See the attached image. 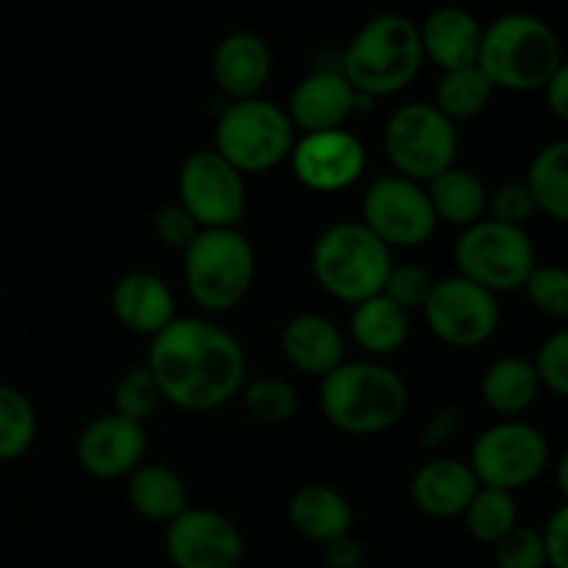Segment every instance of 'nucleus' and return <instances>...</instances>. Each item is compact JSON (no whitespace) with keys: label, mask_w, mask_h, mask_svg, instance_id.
Instances as JSON below:
<instances>
[{"label":"nucleus","mask_w":568,"mask_h":568,"mask_svg":"<svg viewBox=\"0 0 568 568\" xmlns=\"http://www.w3.org/2000/svg\"><path fill=\"white\" fill-rule=\"evenodd\" d=\"M148 366L164 403L189 414L225 408L247 383V355L242 342L203 316H175L150 338Z\"/></svg>","instance_id":"nucleus-1"},{"label":"nucleus","mask_w":568,"mask_h":568,"mask_svg":"<svg viewBox=\"0 0 568 568\" xmlns=\"http://www.w3.org/2000/svg\"><path fill=\"white\" fill-rule=\"evenodd\" d=\"M410 403L405 377L375 358L344 361L320 383V410L347 436H377L397 425Z\"/></svg>","instance_id":"nucleus-2"},{"label":"nucleus","mask_w":568,"mask_h":568,"mask_svg":"<svg viewBox=\"0 0 568 568\" xmlns=\"http://www.w3.org/2000/svg\"><path fill=\"white\" fill-rule=\"evenodd\" d=\"M425 64L419 26L410 17L377 14L355 31L342 53V67L353 89L364 98H392L405 92Z\"/></svg>","instance_id":"nucleus-3"},{"label":"nucleus","mask_w":568,"mask_h":568,"mask_svg":"<svg viewBox=\"0 0 568 568\" xmlns=\"http://www.w3.org/2000/svg\"><path fill=\"white\" fill-rule=\"evenodd\" d=\"M564 64L558 33L541 17L503 14L483 28L477 67L488 75L494 89L505 92H538Z\"/></svg>","instance_id":"nucleus-4"},{"label":"nucleus","mask_w":568,"mask_h":568,"mask_svg":"<svg viewBox=\"0 0 568 568\" xmlns=\"http://www.w3.org/2000/svg\"><path fill=\"white\" fill-rule=\"evenodd\" d=\"M392 264V250L358 220L325 227L311 250L314 281L327 297L349 308L383 292Z\"/></svg>","instance_id":"nucleus-5"},{"label":"nucleus","mask_w":568,"mask_h":568,"mask_svg":"<svg viewBox=\"0 0 568 568\" xmlns=\"http://www.w3.org/2000/svg\"><path fill=\"white\" fill-rule=\"evenodd\" d=\"M255 270V250L239 227H203L183 250V286L209 314H227L244 303Z\"/></svg>","instance_id":"nucleus-6"},{"label":"nucleus","mask_w":568,"mask_h":568,"mask_svg":"<svg viewBox=\"0 0 568 568\" xmlns=\"http://www.w3.org/2000/svg\"><path fill=\"white\" fill-rule=\"evenodd\" d=\"M294 142L297 128L288 120L286 109L264 94L233 100L216 120L214 150L242 175H258L281 166L292 155Z\"/></svg>","instance_id":"nucleus-7"},{"label":"nucleus","mask_w":568,"mask_h":568,"mask_svg":"<svg viewBox=\"0 0 568 568\" xmlns=\"http://www.w3.org/2000/svg\"><path fill=\"white\" fill-rule=\"evenodd\" d=\"M458 148V125L449 122L430 100L399 105L383 128V153L388 164L397 175L416 183H430L444 170L455 166Z\"/></svg>","instance_id":"nucleus-8"},{"label":"nucleus","mask_w":568,"mask_h":568,"mask_svg":"<svg viewBox=\"0 0 568 568\" xmlns=\"http://www.w3.org/2000/svg\"><path fill=\"white\" fill-rule=\"evenodd\" d=\"M536 264V247L525 227H510L494 220H480L466 227L455 244L458 275L497 297L525 288Z\"/></svg>","instance_id":"nucleus-9"},{"label":"nucleus","mask_w":568,"mask_h":568,"mask_svg":"<svg viewBox=\"0 0 568 568\" xmlns=\"http://www.w3.org/2000/svg\"><path fill=\"white\" fill-rule=\"evenodd\" d=\"M361 225L369 227L388 250H416L436 233L438 220L425 183L397 172H381L361 197Z\"/></svg>","instance_id":"nucleus-10"},{"label":"nucleus","mask_w":568,"mask_h":568,"mask_svg":"<svg viewBox=\"0 0 568 568\" xmlns=\"http://www.w3.org/2000/svg\"><path fill=\"white\" fill-rule=\"evenodd\" d=\"M549 464V444L538 427L505 419L475 438L469 466L477 483L503 491H519L544 475Z\"/></svg>","instance_id":"nucleus-11"},{"label":"nucleus","mask_w":568,"mask_h":568,"mask_svg":"<svg viewBox=\"0 0 568 568\" xmlns=\"http://www.w3.org/2000/svg\"><path fill=\"white\" fill-rule=\"evenodd\" d=\"M178 203L200 227H239L247 211L244 175L214 148L194 150L178 170Z\"/></svg>","instance_id":"nucleus-12"},{"label":"nucleus","mask_w":568,"mask_h":568,"mask_svg":"<svg viewBox=\"0 0 568 568\" xmlns=\"http://www.w3.org/2000/svg\"><path fill=\"white\" fill-rule=\"evenodd\" d=\"M422 314H425L427 331L455 349L483 347L491 342L503 322L497 294L460 275L436 281Z\"/></svg>","instance_id":"nucleus-13"},{"label":"nucleus","mask_w":568,"mask_h":568,"mask_svg":"<svg viewBox=\"0 0 568 568\" xmlns=\"http://www.w3.org/2000/svg\"><path fill=\"white\" fill-rule=\"evenodd\" d=\"M164 552L175 568H239L244 536L227 516L189 508L164 530Z\"/></svg>","instance_id":"nucleus-14"},{"label":"nucleus","mask_w":568,"mask_h":568,"mask_svg":"<svg viewBox=\"0 0 568 568\" xmlns=\"http://www.w3.org/2000/svg\"><path fill=\"white\" fill-rule=\"evenodd\" d=\"M288 166L300 186L316 194H336L355 186L366 170V148L347 128L303 133L294 142Z\"/></svg>","instance_id":"nucleus-15"},{"label":"nucleus","mask_w":568,"mask_h":568,"mask_svg":"<svg viewBox=\"0 0 568 568\" xmlns=\"http://www.w3.org/2000/svg\"><path fill=\"white\" fill-rule=\"evenodd\" d=\"M148 458V430L120 414L94 416L75 442V460L94 480H122Z\"/></svg>","instance_id":"nucleus-16"},{"label":"nucleus","mask_w":568,"mask_h":568,"mask_svg":"<svg viewBox=\"0 0 568 568\" xmlns=\"http://www.w3.org/2000/svg\"><path fill=\"white\" fill-rule=\"evenodd\" d=\"M364 103H375V100L355 92L342 70H316L292 89L286 114L292 125L303 133L338 131V128H347V122Z\"/></svg>","instance_id":"nucleus-17"},{"label":"nucleus","mask_w":568,"mask_h":568,"mask_svg":"<svg viewBox=\"0 0 568 568\" xmlns=\"http://www.w3.org/2000/svg\"><path fill=\"white\" fill-rule=\"evenodd\" d=\"M211 75L222 94L233 100L261 98L272 78L270 44L253 31H233L216 42Z\"/></svg>","instance_id":"nucleus-18"},{"label":"nucleus","mask_w":568,"mask_h":568,"mask_svg":"<svg viewBox=\"0 0 568 568\" xmlns=\"http://www.w3.org/2000/svg\"><path fill=\"white\" fill-rule=\"evenodd\" d=\"M477 488L480 483H477L469 460L438 455L416 469L414 480H410V503L430 519H460Z\"/></svg>","instance_id":"nucleus-19"},{"label":"nucleus","mask_w":568,"mask_h":568,"mask_svg":"<svg viewBox=\"0 0 568 568\" xmlns=\"http://www.w3.org/2000/svg\"><path fill=\"white\" fill-rule=\"evenodd\" d=\"M111 311L125 331L153 338L178 316L175 294L153 272H128L111 288Z\"/></svg>","instance_id":"nucleus-20"},{"label":"nucleus","mask_w":568,"mask_h":568,"mask_svg":"<svg viewBox=\"0 0 568 568\" xmlns=\"http://www.w3.org/2000/svg\"><path fill=\"white\" fill-rule=\"evenodd\" d=\"M422 53L442 72L471 67L480 59L483 26L460 6H438L419 26Z\"/></svg>","instance_id":"nucleus-21"},{"label":"nucleus","mask_w":568,"mask_h":568,"mask_svg":"<svg viewBox=\"0 0 568 568\" xmlns=\"http://www.w3.org/2000/svg\"><path fill=\"white\" fill-rule=\"evenodd\" d=\"M344 349H347V338L338 331L336 322L314 311L292 316L281 331L283 358L297 372L314 375L320 381L347 361Z\"/></svg>","instance_id":"nucleus-22"},{"label":"nucleus","mask_w":568,"mask_h":568,"mask_svg":"<svg viewBox=\"0 0 568 568\" xmlns=\"http://www.w3.org/2000/svg\"><path fill=\"white\" fill-rule=\"evenodd\" d=\"M286 516L297 536L311 544H320V547L349 536L355 519L349 499L338 488L325 486V483L300 486L288 499Z\"/></svg>","instance_id":"nucleus-23"},{"label":"nucleus","mask_w":568,"mask_h":568,"mask_svg":"<svg viewBox=\"0 0 568 568\" xmlns=\"http://www.w3.org/2000/svg\"><path fill=\"white\" fill-rule=\"evenodd\" d=\"M410 336V314L383 294L353 305L349 314V338L369 358H386L399 353Z\"/></svg>","instance_id":"nucleus-24"},{"label":"nucleus","mask_w":568,"mask_h":568,"mask_svg":"<svg viewBox=\"0 0 568 568\" xmlns=\"http://www.w3.org/2000/svg\"><path fill=\"white\" fill-rule=\"evenodd\" d=\"M128 503L142 519L170 525L172 519L189 510V491L186 483L181 480L178 471H172L164 464H148L144 460L136 471L125 477Z\"/></svg>","instance_id":"nucleus-25"},{"label":"nucleus","mask_w":568,"mask_h":568,"mask_svg":"<svg viewBox=\"0 0 568 568\" xmlns=\"http://www.w3.org/2000/svg\"><path fill=\"white\" fill-rule=\"evenodd\" d=\"M425 189L438 222L466 231V227L486 220L488 186L477 172L464 170V166H449L430 183H425Z\"/></svg>","instance_id":"nucleus-26"},{"label":"nucleus","mask_w":568,"mask_h":568,"mask_svg":"<svg viewBox=\"0 0 568 568\" xmlns=\"http://www.w3.org/2000/svg\"><path fill=\"white\" fill-rule=\"evenodd\" d=\"M541 392L536 364L519 355L494 361L480 381L483 403L499 416H519L530 408Z\"/></svg>","instance_id":"nucleus-27"},{"label":"nucleus","mask_w":568,"mask_h":568,"mask_svg":"<svg viewBox=\"0 0 568 568\" xmlns=\"http://www.w3.org/2000/svg\"><path fill=\"white\" fill-rule=\"evenodd\" d=\"M494 83L477 64L460 67V70L442 72L433 92L430 103L447 116L449 122H469L488 109L494 98Z\"/></svg>","instance_id":"nucleus-28"},{"label":"nucleus","mask_w":568,"mask_h":568,"mask_svg":"<svg viewBox=\"0 0 568 568\" xmlns=\"http://www.w3.org/2000/svg\"><path fill=\"white\" fill-rule=\"evenodd\" d=\"M525 183L541 214L568 225V139L538 150Z\"/></svg>","instance_id":"nucleus-29"},{"label":"nucleus","mask_w":568,"mask_h":568,"mask_svg":"<svg viewBox=\"0 0 568 568\" xmlns=\"http://www.w3.org/2000/svg\"><path fill=\"white\" fill-rule=\"evenodd\" d=\"M460 519L466 521V530L477 544L494 547L519 525V508H516V499L510 491L480 486Z\"/></svg>","instance_id":"nucleus-30"},{"label":"nucleus","mask_w":568,"mask_h":568,"mask_svg":"<svg viewBox=\"0 0 568 568\" xmlns=\"http://www.w3.org/2000/svg\"><path fill=\"white\" fill-rule=\"evenodd\" d=\"M37 410L14 386H0V464L22 458L37 442Z\"/></svg>","instance_id":"nucleus-31"},{"label":"nucleus","mask_w":568,"mask_h":568,"mask_svg":"<svg viewBox=\"0 0 568 568\" xmlns=\"http://www.w3.org/2000/svg\"><path fill=\"white\" fill-rule=\"evenodd\" d=\"M242 405L247 416L258 425H286L297 414V392L288 381L277 375H261L247 381L242 388Z\"/></svg>","instance_id":"nucleus-32"},{"label":"nucleus","mask_w":568,"mask_h":568,"mask_svg":"<svg viewBox=\"0 0 568 568\" xmlns=\"http://www.w3.org/2000/svg\"><path fill=\"white\" fill-rule=\"evenodd\" d=\"M161 403H164V394H161L159 383H155L153 372L148 366H131V369L116 377L114 414L144 425L159 410Z\"/></svg>","instance_id":"nucleus-33"},{"label":"nucleus","mask_w":568,"mask_h":568,"mask_svg":"<svg viewBox=\"0 0 568 568\" xmlns=\"http://www.w3.org/2000/svg\"><path fill=\"white\" fill-rule=\"evenodd\" d=\"M532 308L549 320H568V270L560 264H536L525 283Z\"/></svg>","instance_id":"nucleus-34"},{"label":"nucleus","mask_w":568,"mask_h":568,"mask_svg":"<svg viewBox=\"0 0 568 568\" xmlns=\"http://www.w3.org/2000/svg\"><path fill=\"white\" fill-rule=\"evenodd\" d=\"M433 286H436V277L422 264H410V261L397 264L394 261L381 294L392 300V303H397L403 311L414 314V311L425 308L433 294Z\"/></svg>","instance_id":"nucleus-35"},{"label":"nucleus","mask_w":568,"mask_h":568,"mask_svg":"<svg viewBox=\"0 0 568 568\" xmlns=\"http://www.w3.org/2000/svg\"><path fill=\"white\" fill-rule=\"evenodd\" d=\"M491 568H549L544 532L536 527L516 525L503 541L494 544Z\"/></svg>","instance_id":"nucleus-36"},{"label":"nucleus","mask_w":568,"mask_h":568,"mask_svg":"<svg viewBox=\"0 0 568 568\" xmlns=\"http://www.w3.org/2000/svg\"><path fill=\"white\" fill-rule=\"evenodd\" d=\"M538 214L532 192L527 189L525 181H510L488 192V211L486 220L503 222L510 227H525L532 216Z\"/></svg>","instance_id":"nucleus-37"},{"label":"nucleus","mask_w":568,"mask_h":568,"mask_svg":"<svg viewBox=\"0 0 568 568\" xmlns=\"http://www.w3.org/2000/svg\"><path fill=\"white\" fill-rule=\"evenodd\" d=\"M532 364H536L541 388H549L558 397L568 399V327L544 338Z\"/></svg>","instance_id":"nucleus-38"},{"label":"nucleus","mask_w":568,"mask_h":568,"mask_svg":"<svg viewBox=\"0 0 568 568\" xmlns=\"http://www.w3.org/2000/svg\"><path fill=\"white\" fill-rule=\"evenodd\" d=\"M200 231H203V227L194 222V216L189 214L181 203L161 205L153 216V233L166 250H178V253H183V250L194 242V236H197Z\"/></svg>","instance_id":"nucleus-39"},{"label":"nucleus","mask_w":568,"mask_h":568,"mask_svg":"<svg viewBox=\"0 0 568 568\" xmlns=\"http://www.w3.org/2000/svg\"><path fill=\"white\" fill-rule=\"evenodd\" d=\"M464 425V410L455 408V405H444V408L433 410L427 416L425 427H422V447L425 449H438L444 444H449L455 438V433Z\"/></svg>","instance_id":"nucleus-40"},{"label":"nucleus","mask_w":568,"mask_h":568,"mask_svg":"<svg viewBox=\"0 0 568 568\" xmlns=\"http://www.w3.org/2000/svg\"><path fill=\"white\" fill-rule=\"evenodd\" d=\"M544 544H547V560L549 568H568V503L560 505L552 516H549L547 527H544Z\"/></svg>","instance_id":"nucleus-41"},{"label":"nucleus","mask_w":568,"mask_h":568,"mask_svg":"<svg viewBox=\"0 0 568 568\" xmlns=\"http://www.w3.org/2000/svg\"><path fill=\"white\" fill-rule=\"evenodd\" d=\"M325 552H322V560H325L327 568H361L364 566V547L355 541L353 536H342L336 541L325 544Z\"/></svg>","instance_id":"nucleus-42"},{"label":"nucleus","mask_w":568,"mask_h":568,"mask_svg":"<svg viewBox=\"0 0 568 568\" xmlns=\"http://www.w3.org/2000/svg\"><path fill=\"white\" fill-rule=\"evenodd\" d=\"M544 94H547V105L558 120L568 122V61L555 70V75L549 78V83L544 87Z\"/></svg>","instance_id":"nucleus-43"},{"label":"nucleus","mask_w":568,"mask_h":568,"mask_svg":"<svg viewBox=\"0 0 568 568\" xmlns=\"http://www.w3.org/2000/svg\"><path fill=\"white\" fill-rule=\"evenodd\" d=\"M555 480H558V491L564 494V499L568 503V449L560 455L558 466H555Z\"/></svg>","instance_id":"nucleus-44"},{"label":"nucleus","mask_w":568,"mask_h":568,"mask_svg":"<svg viewBox=\"0 0 568 568\" xmlns=\"http://www.w3.org/2000/svg\"><path fill=\"white\" fill-rule=\"evenodd\" d=\"M270 3H281V0H270Z\"/></svg>","instance_id":"nucleus-45"}]
</instances>
